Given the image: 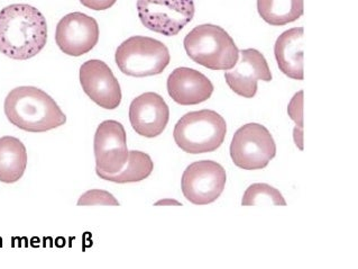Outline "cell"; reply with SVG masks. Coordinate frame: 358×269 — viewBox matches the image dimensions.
<instances>
[{
	"label": "cell",
	"instance_id": "cell-1",
	"mask_svg": "<svg viewBox=\"0 0 358 269\" xmlns=\"http://www.w3.org/2000/svg\"><path fill=\"white\" fill-rule=\"evenodd\" d=\"M48 42V23L42 13L27 4L0 11V52L14 60H29Z\"/></svg>",
	"mask_w": 358,
	"mask_h": 269
},
{
	"label": "cell",
	"instance_id": "cell-2",
	"mask_svg": "<svg viewBox=\"0 0 358 269\" xmlns=\"http://www.w3.org/2000/svg\"><path fill=\"white\" fill-rule=\"evenodd\" d=\"M9 122L18 129L42 133L66 124V116L57 102L42 89L22 86L13 89L3 104Z\"/></svg>",
	"mask_w": 358,
	"mask_h": 269
},
{
	"label": "cell",
	"instance_id": "cell-3",
	"mask_svg": "<svg viewBox=\"0 0 358 269\" xmlns=\"http://www.w3.org/2000/svg\"><path fill=\"white\" fill-rule=\"evenodd\" d=\"M191 60L210 70L233 69L239 50L233 38L220 26L203 24L189 32L183 41Z\"/></svg>",
	"mask_w": 358,
	"mask_h": 269
},
{
	"label": "cell",
	"instance_id": "cell-4",
	"mask_svg": "<svg viewBox=\"0 0 358 269\" xmlns=\"http://www.w3.org/2000/svg\"><path fill=\"white\" fill-rule=\"evenodd\" d=\"M227 124L211 109L187 113L174 126L173 138L180 149L190 155L216 151L225 141Z\"/></svg>",
	"mask_w": 358,
	"mask_h": 269
},
{
	"label": "cell",
	"instance_id": "cell-5",
	"mask_svg": "<svg viewBox=\"0 0 358 269\" xmlns=\"http://www.w3.org/2000/svg\"><path fill=\"white\" fill-rule=\"evenodd\" d=\"M115 60L126 76L151 77L164 71L171 55L168 46L161 41L148 36H131L117 48Z\"/></svg>",
	"mask_w": 358,
	"mask_h": 269
},
{
	"label": "cell",
	"instance_id": "cell-6",
	"mask_svg": "<svg viewBox=\"0 0 358 269\" xmlns=\"http://www.w3.org/2000/svg\"><path fill=\"white\" fill-rule=\"evenodd\" d=\"M276 156L273 137L264 125L248 123L237 130L231 144L235 166L244 170H263Z\"/></svg>",
	"mask_w": 358,
	"mask_h": 269
},
{
	"label": "cell",
	"instance_id": "cell-7",
	"mask_svg": "<svg viewBox=\"0 0 358 269\" xmlns=\"http://www.w3.org/2000/svg\"><path fill=\"white\" fill-rule=\"evenodd\" d=\"M143 25L164 36H176L194 20V0H137Z\"/></svg>",
	"mask_w": 358,
	"mask_h": 269
},
{
	"label": "cell",
	"instance_id": "cell-8",
	"mask_svg": "<svg viewBox=\"0 0 358 269\" xmlns=\"http://www.w3.org/2000/svg\"><path fill=\"white\" fill-rule=\"evenodd\" d=\"M225 168L213 160H200L187 167L181 179L185 198L196 205L218 200L226 185Z\"/></svg>",
	"mask_w": 358,
	"mask_h": 269
},
{
	"label": "cell",
	"instance_id": "cell-9",
	"mask_svg": "<svg viewBox=\"0 0 358 269\" xmlns=\"http://www.w3.org/2000/svg\"><path fill=\"white\" fill-rule=\"evenodd\" d=\"M99 34V25L94 18L83 13H71L57 24L55 41L63 53L81 57L97 46Z\"/></svg>",
	"mask_w": 358,
	"mask_h": 269
},
{
	"label": "cell",
	"instance_id": "cell-10",
	"mask_svg": "<svg viewBox=\"0 0 358 269\" xmlns=\"http://www.w3.org/2000/svg\"><path fill=\"white\" fill-rule=\"evenodd\" d=\"M96 170L117 174L128 160L125 127L114 120H105L98 126L94 142Z\"/></svg>",
	"mask_w": 358,
	"mask_h": 269
},
{
	"label": "cell",
	"instance_id": "cell-11",
	"mask_svg": "<svg viewBox=\"0 0 358 269\" xmlns=\"http://www.w3.org/2000/svg\"><path fill=\"white\" fill-rule=\"evenodd\" d=\"M80 83L83 92L98 106L115 109L122 103V89L107 63L89 60L80 68Z\"/></svg>",
	"mask_w": 358,
	"mask_h": 269
},
{
	"label": "cell",
	"instance_id": "cell-12",
	"mask_svg": "<svg viewBox=\"0 0 358 269\" xmlns=\"http://www.w3.org/2000/svg\"><path fill=\"white\" fill-rule=\"evenodd\" d=\"M239 60L233 69L225 74L226 83L235 94L253 98L257 92V81H272V74L266 59L255 49L239 51Z\"/></svg>",
	"mask_w": 358,
	"mask_h": 269
},
{
	"label": "cell",
	"instance_id": "cell-13",
	"mask_svg": "<svg viewBox=\"0 0 358 269\" xmlns=\"http://www.w3.org/2000/svg\"><path fill=\"white\" fill-rule=\"evenodd\" d=\"M170 120V109L162 96L145 92L131 102L129 120L134 131L144 138H157L162 134Z\"/></svg>",
	"mask_w": 358,
	"mask_h": 269
},
{
	"label": "cell",
	"instance_id": "cell-14",
	"mask_svg": "<svg viewBox=\"0 0 358 269\" xmlns=\"http://www.w3.org/2000/svg\"><path fill=\"white\" fill-rule=\"evenodd\" d=\"M168 92L170 97L180 105H198L211 97L213 85L198 70L181 67L169 76Z\"/></svg>",
	"mask_w": 358,
	"mask_h": 269
},
{
	"label": "cell",
	"instance_id": "cell-15",
	"mask_svg": "<svg viewBox=\"0 0 358 269\" xmlns=\"http://www.w3.org/2000/svg\"><path fill=\"white\" fill-rule=\"evenodd\" d=\"M303 29L294 27L283 32L276 40L274 55L285 76L294 81H303Z\"/></svg>",
	"mask_w": 358,
	"mask_h": 269
},
{
	"label": "cell",
	"instance_id": "cell-16",
	"mask_svg": "<svg viewBox=\"0 0 358 269\" xmlns=\"http://www.w3.org/2000/svg\"><path fill=\"white\" fill-rule=\"evenodd\" d=\"M27 167V151L20 139L0 138V181L13 184L23 177Z\"/></svg>",
	"mask_w": 358,
	"mask_h": 269
},
{
	"label": "cell",
	"instance_id": "cell-17",
	"mask_svg": "<svg viewBox=\"0 0 358 269\" xmlns=\"http://www.w3.org/2000/svg\"><path fill=\"white\" fill-rule=\"evenodd\" d=\"M259 16L272 26H285L303 15V0H257Z\"/></svg>",
	"mask_w": 358,
	"mask_h": 269
},
{
	"label": "cell",
	"instance_id": "cell-18",
	"mask_svg": "<svg viewBox=\"0 0 358 269\" xmlns=\"http://www.w3.org/2000/svg\"><path fill=\"white\" fill-rule=\"evenodd\" d=\"M153 170V161L148 153L133 150L128 153L127 163L120 172L107 174L99 170H96V172L100 178H103V181L116 184H128L144 181L151 175Z\"/></svg>",
	"mask_w": 358,
	"mask_h": 269
},
{
	"label": "cell",
	"instance_id": "cell-19",
	"mask_svg": "<svg viewBox=\"0 0 358 269\" xmlns=\"http://www.w3.org/2000/svg\"><path fill=\"white\" fill-rule=\"evenodd\" d=\"M268 203H272L275 207H287V202L279 189L270 186L268 184L257 183L250 185L242 198L243 207H257Z\"/></svg>",
	"mask_w": 358,
	"mask_h": 269
},
{
	"label": "cell",
	"instance_id": "cell-20",
	"mask_svg": "<svg viewBox=\"0 0 358 269\" xmlns=\"http://www.w3.org/2000/svg\"><path fill=\"white\" fill-rule=\"evenodd\" d=\"M302 103H303V92H296L291 99L287 114L291 120L296 123V129L293 131V139L294 144L298 146L299 149L303 150V118H302Z\"/></svg>",
	"mask_w": 358,
	"mask_h": 269
},
{
	"label": "cell",
	"instance_id": "cell-21",
	"mask_svg": "<svg viewBox=\"0 0 358 269\" xmlns=\"http://www.w3.org/2000/svg\"><path fill=\"white\" fill-rule=\"evenodd\" d=\"M79 207H94V205H106V207H120V202L114 195L103 191V189H92L81 195L78 200Z\"/></svg>",
	"mask_w": 358,
	"mask_h": 269
},
{
	"label": "cell",
	"instance_id": "cell-22",
	"mask_svg": "<svg viewBox=\"0 0 358 269\" xmlns=\"http://www.w3.org/2000/svg\"><path fill=\"white\" fill-rule=\"evenodd\" d=\"M117 0H80V3L92 11H106L114 6Z\"/></svg>",
	"mask_w": 358,
	"mask_h": 269
},
{
	"label": "cell",
	"instance_id": "cell-23",
	"mask_svg": "<svg viewBox=\"0 0 358 269\" xmlns=\"http://www.w3.org/2000/svg\"><path fill=\"white\" fill-rule=\"evenodd\" d=\"M155 205H157V207H159V205H178V207H179V205H181V203L174 200H161L157 202Z\"/></svg>",
	"mask_w": 358,
	"mask_h": 269
}]
</instances>
